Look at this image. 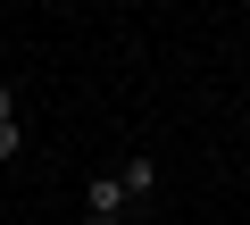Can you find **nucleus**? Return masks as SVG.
Here are the masks:
<instances>
[{
	"instance_id": "nucleus-1",
	"label": "nucleus",
	"mask_w": 250,
	"mask_h": 225,
	"mask_svg": "<svg viewBox=\"0 0 250 225\" xmlns=\"http://www.w3.org/2000/svg\"><path fill=\"white\" fill-rule=\"evenodd\" d=\"M125 208H134V200H125L117 175H92V184H83V225H117Z\"/></svg>"
},
{
	"instance_id": "nucleus-2",
	"label": "nucleus",
	"mask_w": 250,
	"mask_h": 225,
	"mask_svg": "<svg viewBox=\"0 0 250 225\" xmlns=\"http://www.w3.org/2000/svg\"><path fill=\"white\" fill-rule=\"evenodd\" d=\"M117 184H125V200H150V192H159V159H125Z\"/></svg>"
},
{
	"instance_id": "nucleus-3",
	"label": "nucleus",
	"mask_w": 250,
	"mask_h": 225,
	"mask_svg": "<svg viewBox=\"0 0 250 225\" xmlns=\"http://www.w3.org/2000/svg\"><path fill=\"white\" fill-rule=\"evenodd\" d=\"M0 159H25V125H0Z\"/></svg>"
},
{
	"instance_id": "nucleus-4",
	"label": "nucleus",
	"mask_w": 250,
	"mask_h": 225,
	"mask_svg": "<svg viewBox=\"0 0 250 225\" xmlns=\"http://www.w3.org/2000/svg\"><path fill=\"white\" fill-rule=\"evenodd\" d=\"M0 125H17V83H0Z\"/></svg>"
}]
</instances>
